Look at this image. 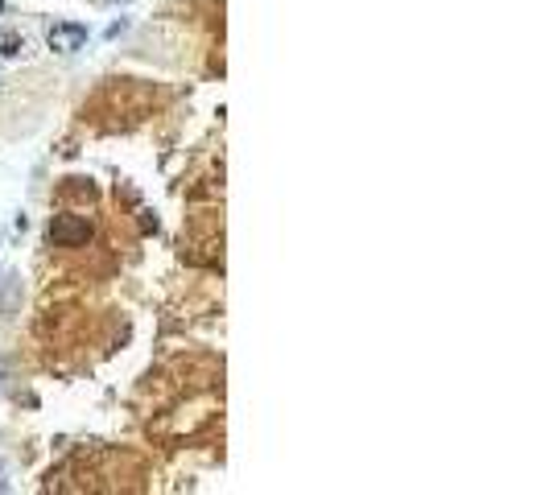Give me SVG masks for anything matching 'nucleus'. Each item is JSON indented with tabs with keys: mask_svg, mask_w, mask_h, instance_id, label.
<instances>
[{
	"mask_svg": "<svg viewBox=\"0 0 549 495\" xmlns=\"http://www.w3.org/2000/svg\"><path fill=\"white\" fill-rule=\"evenodd\" d=\"M50 239H54V244H62V248L87 244V239H91V223H87V219H79V215H58V219L50 223Z\"/></svg>",
	"mask_w": 549,
	"mask_h": 495,
	"instance_id": "1",
	"label": "nucleus"
},
{
	"mask_svg": "<svg viewBox=\"0 0 549 495\" xmlns=\"http://www.w3.org/2000/svg\"><path fill=\"white\" fill-rule=\"evenodd\" d=\"M83 42H87V29L79 21H54L46 29V46L58 54H74V50H83Z\"/></svg>",
	"mask_w": 549,
	"mask_h": 495,
	"instance_id": "2",
	"label": "nucleus"
},
{
	"mask_svg": "<svg viewBox=\"0 0 549 495\" xmlns=\"http://www.w3.org/2000/svg\"><path fill=\"white\" fill-rule=\"evenodd\" d=\"M21 50H25V38H17V33H4V42H0V54H4V58H17Z\"/></svg>",
	"mask_w": 549,
	"mask_h": 495,
	"instance_id": "3",
	"label": "nucleus"
},
{
	"mask_svg": "<svg viewBox=\"0 0 549 495\" xmlns=\"http://www.w3.org/2000/svg\"><path fill=\"white\" fill-rule=\"evenodd\" d=\"M0 13H4V0H0Z\"/></svg>",
	"mask_w": 549,
	"mask_h": 495,
	"instance_id": "4",
	"label": "nucleus"
}]
</instances>
